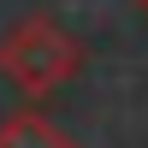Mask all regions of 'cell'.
<instances>
[{"mask_svg":"<svg viewBox=\"0 0 148 148\" xmlns=\"http://www.w3.org/2000/svg\"><path fill=\"white\" fill-rule=\"evenodd\" d=\"M136 12H142V18H148V0H136Z\"/></svg>","mask_w":148,"mask_h":148,"instance_id":"cell-3","label":"cell"},{"mask_svg":"<svg viewBox=\"0 0 148 148\" xmlns=\"http://www.w3.org/2000/svg\"><path fill=\"white\" fill-rule=\"evenodd\" d=\"M83 71V42L53 18V12H24L0 36V77L18 95H53Z\"/></svg>","mask_w":148,"mask_h":148,"instance_id":"cell-1","label":"cell"},{"mask_svg":"<svg viewBox=\"0 0 148 148\" xmlns=\"http://www.w3.org/2000/svg\"><path fill=\"white\" fill-rule=\"evenodd\" d=\"M0 148H77V142H71L65 130L47 119V113L18 107V113H6V119H0Z\"/></svg>","mask_w":148,"mask_h":148,"instance_id":"cell-2","label":"cell"}]
</instances>
